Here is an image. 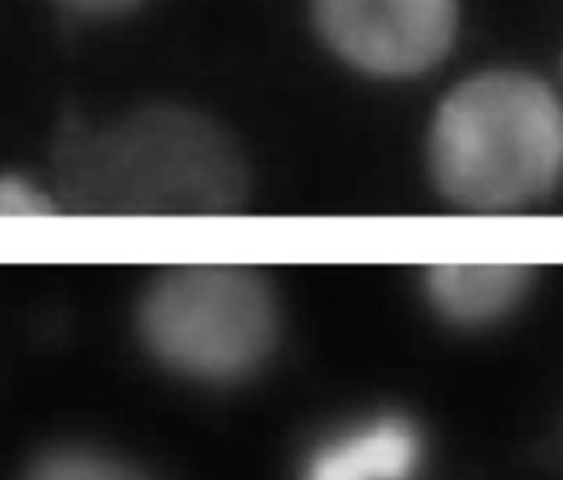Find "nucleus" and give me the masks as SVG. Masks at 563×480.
I'll return each instance as SVG.
<instances>
[{
    "label": "nucleus",
    "instance_id": "20e7f679",
    "mask_svg": "<svg viewBox=\"0 0 563 480\" xmlns=\"http://www.w3.org/2000/svg\"><path fill=\"white\" fill-rule=\"evenodd\" d=\"M324 42L355 69L412 77L432 69L456 33V0H313Z\"/></svg>",
    "mask_w": 563,
    "mask_h": 480
},
{
    "label": "nucleus",
    "instance_id": "423d86ee",
    "mask_svg": "<svg viewBox=\"0 0 563 480\" xmlns=\"http://www.w3.org/2000/svg\"><path fill=\"white\" fill-rule=\"evenodd\" d=\"M531 289L520 264H443L429 272L427 291L443 319L460 327H487L509 316Z\"/></svg>",
    "mask_w": 563,
    "mask_h": 480
},
{
    "label": "nucleus",
    "instance_id": "1a4fd4ad",
    "mask_svg": "<svg viewBox=\"0 0 563 480\" xmlns=\"http://www.w3.org/2000/svg\"><path fill=\"white\" fill-rule=\"evenodd\" d=\"M58 3L82 16H115L135 9L141 0H58Z\"/></svg>",
    "mask_w": 563,
    "mask_h": 480
},
{
    "label": "nucleus",
    "instance_id": "f257e3e1",
    "mask_svg": "<svg viewBox=\"0 0 563 480\" xmlns=\"http://www.w3.org/2000/svg\"><path fill=\"white\" fill-rule=\"evenodd\" d=\"M58 185L86 214H225L245 201L247 174L240 148L207 115L146 108L66 132Z\"/></svg>",
    "mask_w": 563,
    "mask_h": 480
},
{
    "label": "nucleus",
    "instance_id": "6e6552de",
    "mask_svg": "<svg viewBox=\"0 0 563 480\" xmlns=\"http://www.w3.org/2000/svg\"><path fill=\"white\" fill-rule=\"evenodd\" d=\"M55 206L44 192L22 179H0V217H44Z\"/></svg>",
    "mask_w": 563,
    "mask_h": 480
},
{
    "label": "nucleus",
    "instance_id": "f03ea898",
    "mask_svg": "<svg viewBox=\"0 0 563 480\" xmlns=\"http://www.w3.org/2000/svg\"><path fill=\"white\" fill-rule=\"evenodd\" d=\"M440 190L473 212H509L563 179V102L539 77L495 69L445 97L429 141Z\"/></svg>",
    "mask_w": 563,
    "mask_h": 480
},
{
    "label": "nucleus",
    "instance_id": "39448f33",
    "mask_svg": "<svg viewBox=\"0 0 563 480\" xmlns=\"http://www.w3.org/2000/svg\"><path fill=\"white\" fill-rule=\"evenodd\" d=\"M421 454V434L410 421L377 417L324 443L308 459L302 480H410Z\"/></svg>",
    "mask_w": 563,
    "mask_h": 480
},
{
    "label": "nucleus",
    "instance_id": "7ed1b4c3",
    "mask_svg": "<svg viewBox=\"0 0 563 480\" xmlns=\"http://www.w3.org/2000/svg\"><path fill=\"white\" fill-rule=\"evenodd\" d=\"M137 322L159 362L201 382H234L273 351L278 302L251 269L207 264L165 272L143 297Z\"/></svg>",
    "mask_w": 563,
    "mask_h": 480
},
{
    "label": "nucleus",
    "instance_id": "0eeeda50",
    "mask_svg": "<svg viewBox=\"0 0 563 480\" xmlns=\"http://www.w3.org/2000/svg\"><path fill=\"white\" fill-rule=\"evenodd\" d=\"M27 480H146L121 461L91 450H58L31 470Z\"/></svg>",
    "mask_w": 563,
    "mask_h": 480
}]
</instances>
